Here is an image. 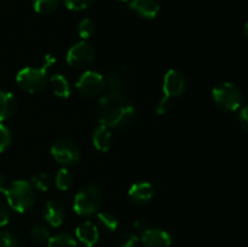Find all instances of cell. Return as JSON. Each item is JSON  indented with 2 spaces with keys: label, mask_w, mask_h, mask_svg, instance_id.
<instances>
[{
  "label": "cell",
  "mask_w": 248,
  "mask_h": 247,
  "mask_svg": "<svg viewBox=\"0 0 248 247\" xmlns=\"http://www.w3.org/2000/svg\"><path fill=\"white\" fill-rule=\"evenodd\" d=\"M73 181H74V177H73L72 172L67 167H63L56 176V186L60 190H68L72 186Z\"/></svg>",
  "instance_id": "cell-21"
},
{
  "label": "cell",
  "mask_w": 248,
  "mask_h": 247,
  "mask_svg": "<svg viewBox=\"0 0 248 247\" xmlns=\"http://www.w3.org/2000/svg\"><path fill=\"white\" fill-rule=\"evenodd\" d=\"M35 189L33 188L31 183L18 179L14 181L10 185L6 186L4 194L9 206L16 212L23 213L31 210L35 201Z\"/></svg>",
  "instance_id": "cell-2"
},
{
  "label": "cell",
  "mask_w": 248,
  "mask_h": 247,
  "mask_svg": "<svg viewBox=\"0 0 248 247\" xmlns=\"http://www.w3.org/2000/svg\"><path fill=\"white\" fill-rule=\"evenodd\" d=\"M172 109V101H171V97L169 96H164L162 98L159 99L156 104V111L157 114H166L169 113L170 110Z\"/></svg>",
  "instance_id": "cell-30"
},
{
  "label": "cell",
  "mask_w": 248,
  "mask_h": 247,
  "mask_svg": "<svg viewBox=\"0 0 248 247\" xmlns=\"http://www.w3.org/2000/svg\"><path fill=\"white\" fill-rule=\"evenodd\" d=\"M77 90L81 96L94 97L101 93L106 87V79L98 72L87 70L77 81Z\"/></svg>",
  "instance_id": "cell-8"
},
{
  "label": "cell",
  "mask_w": 248,
  "mask_h": 247,
  "mask_svg": "<svg viewBox=\"0 0 248 247\" xmlns=\"http://www.w3.org/2000/svg\"><path fill=\"white\" fill-rule=\"evenodd\" d=\"M6 186V177L0 173V193H4Z\"/></svg>",
  "instance_id": "cell-35"
},
{
  "label": "cell",
  "mask_w": 248,
  "mask_h": 247,
  "mask_svg": "<svg viewBox=\"0 0 248 247\" xmlns=\"http://www.w3.org/2000/svg\"><path fill=\"white\" fill-rule=\"evenodd\" d=\"M44 218L51 227H60L65 219V208L60 201L50 200L44 207Z\"/></svg>",
  "instance_id": "cell-11"
},
{
  "label": "cell",
  "mask_w": 248,
  "mask_h": 247,
  "mask_svg": "<svg viewBox=\"0 0 248 247\" xmlns=\"http://www.w3.org/2000/svg\"><path fill=\"white\" fill-rule=\"evenodd\" d=\"M140 239L133 232H126L121 235L116 242V247H137Z\"/></svg>",
  "instance_id": "cell-26"
},
{
  "label": "cell",
  "mask_w": 248,
  "mask_h": 247,
  "mask_svg": "<svg viewBox=\"0 0 248 247\" xmlns=\"http://www.w3.org/2000/svg\"><path fill=\"white\" fill-rule=\"evenodd\" d=\"M119 1H121V2H127V1H131V0H119Z\"/></svg>",
  "instance_id": "cell-37"
},
{
  "label": "cell",
  "mask_w": 248,
  "mask_h": 247,
  "mask_svg": "<svg viewBox=\"0 0 248 247\" xmlns=\"http://www.w3.org/2000/svg\"><path fill=\"white\" fill-rule=\"evenodd\" d=\"M92 142H93V145L99 152H108L111 147L110 128L108 126L103 125V124L97 126L93 131Z\"/></svg>",
  "instance_id": "cell-15"
},
{
  "label": "cell",
  "mask_w": 248,
  "mask_h": 247,
  "mask_svg": "<svg viewBox=\"0 0 248 247\" xmlns=\"http://www.w3.org/2000/svg\"><path fill=\"white\" fill-rule=\"evenodd\" d=\"M11 132L5 125L0 124V153L6 150L11 144Z\"/></svg>",
  "instance_id": "cell-27"
},
{
  "label": "cell",
  "mask_w": 248,
  "mask_h": 247,
  "mask_svg": "<svg viewBox=\"0 0 248 247\" xmlns=\"http://www.w3.org/2000/svg\"><path fill=\"white\" fill-rule=\"evenodd\" d=\"M154 195V188L148 182H140V183L133 184L128 190V196L132 200V202L137 205H144L149 202Z\"/></svg>",
  "instance_id": "cell-13"
},
{
  "label": "cell",
  "mask_w": 248,
  "mask_h": 247,
  "mask_svg": "<svg viewBox=\"0 0 248 247\" xmlns=\"http://www.w3.org/2000/svg\"><path fill=\"white\" fill-rule=\"evenodd\" d=\"M143 247H170L172 244V236L166 230L159 228H149L142 234Z\"/></svg>",
  "instance_id": "cell-10"
},
{
  "label": "cell",
  "mask_w": 248,
  "mask_h": 247,
  "mask_svg": "<svg viewBox=\"0 0 248 247\" xmlns=\"http://www.w3.org/2000/svg\"><path fill=\"white\" fill-rule=\"evenodd\" d=\"M94 55L96 52H94L93 46L89 41L82 40L74 44L69 48L67 53V62L70 67L81 69V68L89 67L93 62Z\"/></svg>",
  "instance_id": "cell-7"
},
{
  "label": "cell",
  "mask_w": 248,
  "mask_h": 247,
  "mask_svg": "<svg viewBox=\"0 0 248 247\" xmlns=\"http://www.w3.org/2000/svg\"><path fill=\"white\" fill-rule=\"evenodd\" d=\"M51 154L58 164L63 166H74L81 157V152L77 143L67 138L57 139L51 147Z\"/></svg>",
  "instance_id": "cell-6"
},
{
  "label": "cell",
  "mask_w": 248,
  "mask_h": 247,
  "mask_svg": "<svg viewBox=\"0 0 248 247\" xmlns=\"http://www.w3.org/2000/svg\"><path fill=\"white\" fill-rule=\"evenodd\" d=\"M106 85L111 93H124L126 87L125 79L119 73H110L106 79Z\"/></svg>",
  "instance_id": "cell-19"
},
{
  "label": "cell",
  "mask_w": 248,
  "mask_h": 247,
  "mask_svg": "<svg viewBox=\"0 0 248 247\" xmlns=\"http://www.w3.org/2000/svg\"><path fill=\"white\" fill-rule=\"evenodd\" d=\"M245 33H246V36L248 38V22L245 24Z\"/></svg>",
  "instance_id": "cell-36"
},
{
  "label": "cell",
  "mask_w": 248,
  "mask_h": 247,
  "mask_svg": "<svg viewBox=\"0 0 248 247\" xmlns=\"http://www.w3.org/2000/svg\"><path fill=\"white\" fill-rule=\"evenodd\" d=\"M50 86L52 92L58 97L67 98L70 94V84L65 77L62 74H55L50 79Z\"/></svg>",
  "instance_id": "cell-17"
},
{
  "label": "cell",
  "mask_w": 248,
  "mask_h": 247,
  "mask_svg": "<svg viewBox=\"0 0 248 247\" xmlns=\"http://www.w3.org/2000/svg\"><path fill=\"white\" fill-rule=\"evenodd\" d=\"M94 31H96V26H94L92 19L84 18L80 21L79 26H78V33H79V35L81 36L84 40L91 38L94 34Z\"/></svg>",
  "instance_id": "cell-23"
},
{
  "label": "cell",
  "mask_w": 248,
  "mask_h": 247,
  "mask_svg": "<svg viewBox=\"0 0 248 247\" xmlns=\"http://www.w3.org/2000/svg\"><path fill=\"white\" fill-rule=\"evenodd\" d=\"M216 104L223 110L235 111L242 103V92L232 82H222L212 90Z\"/></svg>",
  "instance_id": "cell-5"
},
{
  "label": "cell",
  "mask_w": 248,
  "mask_h": 247,
  "mask_svg": "<svg viewBox=\"0 0 248 247\" xmlns=\"http://www.w3.org/2000/svg\"><path fill=\"white\" fill-rule=\"evenodd\" d=\"M31 237L33 241L43 244V242L48 241V239H50L51 236H50V232H48V229L45 227V225L36 224L31 229Z\"/></svg>",
  "instance_id": "cell-24"
},
{
  "label": "cell",
  "mask_w": 248,
  "mask_h": 247,
  "mask_svg": "<svg viewBox=\"0 0 248 247\" xmlns=\"http://www.w3.org/2000/svg\"><path fill=\"white\" fill-rule=\"evenodd\" d=\"M98 218V222L104 229H107L108 232H114V230L118 229L119 227V220L114 213L108 212V211H103V212H99L97 215Z\"/></svg>",
  "instance_id": "cell-20"
},
{
  "label": "cell",
  "mask_w": 248,
  "mask_h": 247,
  "mask_svg": "<svg viewBox=\"0 0 248 247\" xmlns=\"http://www.w3.org/2000/svg\"><path fill=\"white\" fill-rule=\"evenodd\" d=\"M101 124L109 128H124L135 121L136 108L124 93H108L99 99Z\"/></svg>",
  "instance_id": "cell-1"
},
{
  "label": "cell",
  "mask_w": 248,
  "mask_h": 247,
  "mask_svg": "<svg viewBox=\"0 0 248 247\" xmlns=\"http://www.w3.org/2000/svg\"><path fill=\"white\" fill-rule=\"evenodd\" d=\"M130 7L144 18H155L160 12V4L157 0H131Z\"/></svg>",
  "instance_id": "cell-14"
},
{
  "label": "cell",
  "mask_w": 248,
  "mask_h": 247,
  "mask_svg": "<svg viewBox=\"0 0 248 247\" xmlns=\"http://www.w3.org/2000/svg\"><path fill=\"white\" fill-rule=\"evenodd\" d=\"M47 247H78V242L70 234L60 232L48 239Z\"/></svg>",
  "instance_id": "cell-18"
},
{
  "label": "cell",
  "mask_w": 248,
  "mask_h": 247,
  "mask_svg": "<svg viewBox=\"0 0 248 247\" xmlns=\"http://www.w3.org/2000/svg\"><path fill=\"white\" fill-rule=\"evenodd\" d=\"M55 62H56V58L53 57L52 55H46V56H44V60H43V63H41V67L48 69V68H50L51 65H52Z\"/></svg>",
  "instance_id": "cell-34"
},
{
  "label": "cell",
  "mask_w": 248,
  "mask_h": 247,
  "mask_svg": "<svg viewBox=\"0 0 248 247\" xmlns=\"http://www.w3.org/2000/svg\"><path fill=\"white\" fill-rule=\"evenodd\" d=\"M240 121H241L242 126L248 130V106L245 107L240 113Z\"/></svg>",
  "instance_id": "cell-33"
},
{
  "label": "cell",
  "mask_w": 248,
  "mask_h": 247,
  "mask_svg": "<svg viewBox=\"0 0 248 247\" xmlns=\"http://www.w3.org/2000/svg\"><path fill=\"white\" fill-rule=\"evenodd\" d=\"M31 185L34 189L40 191H46L51 185V178L46 173H38L31 178Z\"/></svg>",
  "instance_id": "cell-25"
},
{
  "label": "cell",
  "mask_w": 248,
  "mask_h": 247,
  "mask_svg": "<svg viewBox=\"0 0 248 247\" xmlns=\"http://www.w3.org/2000/svg\"><path fill=\"white\" fill-rule=\"evenodd\" d=\"M63 2L72 11H81L87 9L93 2V0H63Z\"/></svg>",
  "instance_id": "cell-28"
},
{
  "label": "cell",
  "mask_w": 248,
  "mask_h": 247,
  "mask_svg": "<svg viewBox=\"0 0 248 247\" xmlns=\"http://www.w3.org/2000/svg\"><path fill=\"white\" fill-rule=\"evenodd\" d=\"M133 228H135L137 232L143 234V232H145L148 229H149V223H148L145 219H138L133 223Z\"/></svg>",
  "instance_id": "cell-32"
},
{
  "label": "cell",
  "mask_w": 248,
  "mask_h": 247,
  "mask_svg": "<svg viewBox=\"0 0 248 247\" xmlns=\"http://www.w3.org/2000/svg\"><path fill=\"white\" fill-rule=\"evenodd\" d=\"M186 90V79L183 74L176 69H170L164 77L165 96L178 97Z\"/></svg>",
  "instance_id": "cell-9"
},
{
  "label": "cell",
  "mask_w": 248,
  "mask_h": 247,
  "mask_svg": "<svg viewBox=\"0 0 248 247\" xmlns=\"http://www.w3.org/2000/svg\"><path fill=\"white\" fill-rule=\"evenodd\" d=\"M78 240L86 247H93L99 240V232L96 224L90 220L82 222L75 230Z\"/></svg>",
  "instance_id": "cell-12"
},
{
  "label": "cell",
  "mask_w": 248,
  "mask_h": 247,
  "mask_svg": "<svg viewBox=\"0 0 248 247\" xmlns=\"http://www.w3.org/2000/svg\"><path fill=\"white\" fill-rule=\"evenodd\" d=\"M102 191L96 185H86L80 189L74 198V211L82 217H91L98 212L102 205Z\"/></svg>",
  "instance_id": "cell-3"
},
{
  "label": "cell",
  "mask_w": 248,
  "mask_h": 247,
  "mask_svg": "<svg viewBox=\"0 0 248 247\" xmlns=\"http://www.w3.org/2000/svg\"><path fill=\"white\" fill-rule=\"evenodd\" d=\"M17 101L11 92L0 91V123L9 120L16 113Z\"/></svg>",
  "instance_id": "cell-16"
},
{
  "label": "cell",
  "mask_w": 248,
  "mask_h": 247,
  "mask_svg": "<svg viewBox=\"0 0 248 247\" xmlns=\"http://www.w3.org/2000/svg\"><path fill=\"white\" fill-rule=\"evenodd\" d=\"M16 81L19 89L29 93H36L45 90L47 86V69L44 67H27L19 70L16 75Z\"/></svg>",
  "instance_id": "cell-4"
},
{
  "label": "cell",
  "mask_w": 248,
  "mask_h": 247,
  "mask_svg": "<svg viewBox=\"0 0 248 247\" xmlns=\"http://www.w3.org/2000/svg\"><path fill=\"white\" fill-rule=\"evenodd\" d=\"M9 220H10L9 208H7L4 203L0 202V228L5 227V225L9 223Z\"/></svg>",
  "instance_id": "cell-31"
},
{
  "label": "cell",
  "mask_w": 248,
  "mask_h": 247,
  "mask_svg": "<svg viewBox=\"0 0 248 247\" xmlns=\"http://www.w3.org/2000/svg\"><path fill=\"white\" fill-rule=\"evenodd\" d=\"M60 0H34L33 7L40 15L52 14L58 7Z\"/></svg>",
  "instance_id": "cell-22"
},
{
  "label": "cell",
  "mask_w": 248,
  "mask_h": 247,
  "mask_svg": "<svg viewBox=\"0 0 248 247\" xmlns=\"http://www.w3.org/2000/svg\"><path fill=\"white\" fill-rule=\"evenodd\" d=\"M0 247H18V240L12 232H0Z\"/></svg>",
  "instance_id": "cell-29"
}]
</instances>
